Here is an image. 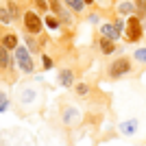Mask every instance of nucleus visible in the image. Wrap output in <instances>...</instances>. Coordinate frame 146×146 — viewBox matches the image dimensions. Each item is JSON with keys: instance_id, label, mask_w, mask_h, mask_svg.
<instances>
[{"instance_id": "obj_20", "label": "nucleus", "mask_w": 146, "mask_h": 146, "mask_svg": "<svg viewBox=\"0 0 146 146\" xmlns=\"http://www.w3.org/2000/svg\"><path fill=\"white\" fill-rule=\"evenodd\" d=\"M35 2H37V7H42L44 11H46V7H48V5H46V0H35Z\"/></svg>"}, {"instance_id": "obj_23", "label": "nucleus", "mask_w": 146, "mask_h": 146, "mask_svg": "<svg viewBox=\"0 0 146 146\" xmlns=\"http://www.w3.org/2000/svg\"><path fill=\"white\" fill-rule=\"evenodd\" d=\"M90 2H94V0H85V5H90Z\"/></svg>"}, {"instance_id": "obj_14", "label": "nucleus", "mask_w": 146, "mask_h": 146, "mask_svg": "<svg viewBox=\"0 0 146 146\" xmlns=\"http://www.w3.org/2000/svg\"><path fill=\"white\" fill-rule=\"evenodd\" d=\"M135 59H137V61H144V63H146V48L135 50Z\"/></svg>"}, {"instance_id": "obj_19", "label": "nucleus", "mask_w": 146, "mask_h": 146, "mask_svg": "<svg viewBox=\"0 0 146 146\" xmlns=\"http://www.w3.org/2000/svg\"><path fill=\"white\" fill-rule=\"evenodd\" d=\"M26 44H29V48H31V50H37V44L33 42V39H26Z\"/></svg>"}, {"instance_id": "obj_11", "label": "nucleus", "mask_w": 146, "mask_h": 146, "mask_svg": "<svg viewBox=\"0 0 146 146\" xmlns=\"http://www.w3.org/2000/svg\"><path fill=\"white\" fill-rule=\"evenodd\" d=\"M66 2L72 7L74 11H83V7H85V0H66Z\"/></svg>"}, {"instance_id": "obj_5", "label": "nucleus", "mask_w": 146, "mask_h": 146, "mask_svg": "<svg viewBox=\"0 0 146 146\" xmlns=\"http://www.w3.org/2000/svg\"><path fill=\"white\" fill-rule=\"evenodd\" d=\"M103 35H105V37H109V39H113V42H116L120 33H118V29H116V26H111V24H105V26H103Z\"/></svg>"}, {"instance_id": "obj_7", "label": "nucleus", "mask_w": 146, "mask_h": 146, "mask_svg": "<svg viewBox=\"0 0 146 146\" xmlns=\"http://www.w3.org/2000/svg\"><path fill=\"white\" fill-rule=\"evenodd\" d=\"M100 48H103L105 55H109V52H113V39H109V37H105L100 39Z\"/></svg>"}, {"instance_id": "obj_6", "label": "nucleus", "mask_w": 146, "mask_h": 146, "mask_svg": "<svg viewBox=\"0 0 146 146\" xmlns=\"http://www.w3.org/2000/svg\"><path fill=\"white\" fill-rule=\"evenodd\" d=\"M81 118V113L76 109H68L66 113H63V120H66V124H72V122H76Z\"/></svg>"}, {"instance_id": "obj_17", "label": "nucleus", "mask_w": 146, "mask_h": 146, "mask_svg": "<svg viewBox=\"0 0 146 146\" xmlns=\"http://www.w3.org/2000/svg\"><path fill=\"white\" fill-rule=\"evenodd\" d=\"M33 96H35L33 92H24V94H22V100H24V103H29V100H33Z\"/></svg>"}, {"instance_id": "obj_9", "label": "nucleus", "mask_w": 146, "mask_h": 146, "mask_svg": "<svg viewBox=\"0 0 146 146\" xmlns=\"http://www.w3.org/2000/svg\"><path fill=\"white\" fill-rule=\"evenodd\" d=\"M0 63H2V68H9V66H11V57H9V48H2V50H0Z\"/></svg>"}, {"instance_id": "obj_8", "label": "nucleus", "mask_w": 146, "mask_h": 146, "mask_svg": "<svg viewBox=\"0 0 146 146\" xmlns=\"http://www.w3.org/2000/svg\"><path fill=\"white\" fill-rule=\"evenodd\" d=\"M59 81H61L63 87H70L72 85V72H70V70H63V72L59 74Z\"/></svg>"}, {"instance_id": "obj_21", "label": "nucleus", "mask_w": 146, "mask_h": 146, "mask_svg": "<svg viewBox=\"0 0 146 146\" xmlns=\"http://www.w3.org/2000/svg\"><path fill=\"white\" fill-rule=\"evenodd\" d=\"M44 66H46V68H50V66H52V61H50V57H44Z\"/></svg>"}, {"instance_id": "obj_3", "label": "nucleus", "mask_w": 146, "mask_h": 146, "mask_svg": "<svg viewBox=\"0 0 146 146\" xmlns=\"http://www.w3.org/2000/svg\"><path fill=\"white\" fill-rule=\"evenodd\" d=\"M129 70H131L129 59H118V61H113V66H111L109 74H111V76H122V74H127Z\"/></svg>"}, {"instance_id": "obj_15", "label": "nucleus", "mask_w": 146, "mask_h": 146, "mask_svg": "<svg viewBox=\"0 0 146 146\" xmlns=\"http://www.w3.org/2000/svg\"><path fill=\"white\" fill-rule=\"evenodd\" d=\"M0 15H2V24H9V22H11V15H9V11H7V9H2V11H0Z\"/></svg>"}, {"instance_id": "obj_22", "label": "nucleus", "mask_w": 146, "mask_h": 146, "mask_svg": "<svg viewBox=\"0 0 146 146\" xmlns=\"http://www.w3.org/2000/svg\"><path fill=\"white\" fill-rule=\"evenodd\" d=\"M79 94H87V85H79Z\"/></svg>"}, {"instance_id": "obj_2", "label": "nucleus", "mask_w": 146, "mask_h": 146, "mask_svg": "<svg viewBox=\"0 0 146 146\" xmlns=\"http://www.w3.org/2000/svg\"><path fill=\"white\" fill-rule=\"evenodd\" d=\"M24 24H26V29H29V33H39V31H42V20L33 11L24 13Z\"/></svg>"}, {"instance_id": "obj_1", "label": "nucleus", "mask_w": 146, "mask_h": 146, "mask_svg": "<svg viewBox=\"0 0 146 146\" xmlns=\"http://www.w3.org/2000/svg\"><path fill=\"white\" fill-rule=\"evenodd\" d=\"M127 37L131 39V42H137V39L142 37V24H140L137 18H129V22H127Z\"/></svg>"}, {"instance_id": "obj_10", "label": "nucleus", "mask_w": 146, "mask_h": 146, "mask_svg": "<svg viewBox=\"0 0 146 146\" xmlns=\"http://www.w3.org/2000/svg\"><path fill=\"white\" fill-rule=\"evenodd\" d=\"M15 44H18V39H15L13 35L2 37V46H5V48H15Z\"/></svg>"}, {"instance_id": "obj_12", "label": "nucleus", "mask_w": 146, "mask_h": 146, "mask_svg": "<svg viewBox=\"0 0 146 146\" xmlns=\"http://www.w3.org/2000/svg\"><path fill=\"white\" fill-rule=\"evenodd\" d=\"M118 11H120V13H133L135 5H131V2H122V5L118 7Z\"/></svg>"}, {"instance_id": "obj_16", "label": "nucleus", "mask_w": 146, "mask_h": 146, "mask_svg": "<svg viewBox=\"0 0 146 146\" xmlns=\"http://www.w3.org/2000/svg\"><path fill=\"white\" fill-rule=\"evenodd\" d=\"M7 105H9V98H7V94H2V96H0V111H5Z\"/></svg>"}, {"instance_id": "obj_4", "label": "nucleus", "mask_w": 146, "mask_h": 146, "mask_svg": "<svg viewBox=\"0 0 146 146\" xmlns=\"http://www.w3.org/2000/svg\"><path fill=\"white\" fill-rule=\"evenodd\" d=\"M15 57H18V61H20V68L24 70V72H33V61H31V57L26 55V48H18L15 50Z\"/></svg>"}, {"instance_id": "obj_18", "label": "nucleus", "mask_w": 146, "mask_h": 146, "mask_svg": "<svg viewBox=\"0 0 146 146\" xmlns=\"http://www.w3.org/2000/svg\"><path fill=\"white\" fill-rule=\"evenodd\" d=\"M46 24L50 26V29H57V20H52V18H48L46 20Z\"/></svg>"}, {"instance_id": "obj_13", "label": "nucleus", "mask_w": 146, "mask_h": 146, "mask_svg": "<svg viewBox=\"0 0 146 146\" xmlns=\"http://www.w3.org/2000/svg\"><path fill=\"white\" fill-rule=\"evenodd\" d=\"M135 127H137V124H135V122H124V124H122V127H120V131H122V133H133V131H135Z\"/></svg>"}]
</instances>
